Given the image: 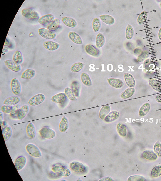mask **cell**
Masks as SVG:
<instances>
[{
	"label": "cell",
	"instance_id": "40",
	"mask_svg": "<svg viewBox=\"0 0 161 181\" xmlns=\"http://www.w3.org/2000/svg\"><path fill=\"white\" fill-rule=\"evenodd\" d=\"M148 14L146 11H144L142 12L138 17L137 22L139 25L143 24L147 18Z\"/></svg>",
	"mask_w": 161,
	"mask_h": 181
},
{
	"label": "cell",
	"instance_id": "47",
	"mask_svg": "<svg viewBox=\"0 0 161 181\" xmlns=\"http://www.w3.org/2000/svg\"><path fill=\"white\" fill-rule=\"evenodd\" d=\"M128 181H145L146 178L141 176L134 175L129 177L128 179Z\"/></svg>",
	"mask_w": 161,
	"mask_h": 181
},
{
	"label": "cell",
	"instance_id": "39",
	"mask_svg": "<svg viewBox=\"0 0 161 181\" xmlns=\"http://www.w3.org/2000/svg\"><path fill=\"white\" fill-rule=\"evenodd\" d=\"M65 92L66 95L72 101H76L77 99L71 89L69 87L66 88L65 89Z\"/></svg>",
	"mask_w": 161,
	"mask_h": 181
},
{
	"label": "cell",
	"instance_id": "50",
	"mask_svg": "<svg viewBox=\"0 0 161 181\" xmlns=\"http://www.w3.org/2000/svg\"><path fill=\"white\" fill-rule=\"evenodd\" d=\"M1 122V126L2 129V131L3 130V129L7 126V124L5 121H3Z\"/></svg>",
	"mask_w": 161,
	"mask_h": 181
},
{
	"label": "cell",
	"instance_id": "18",
	"mask_svg": "<svg viewBox=\"0 0 161 181\" xmlns=\"http://www.w3.org/2000/svg\"><path fill=\"white\" fill-rule=\"evenodd\" d=\"M30 108L27 105H24L20 108L17 115L18 119L20 120L23 119L28 114Z\"/></svg>",
	"mask_w": 161,
	"mask_h": 181
},
{
	"label": "cell",
	"instance_id": "31",
	"mask_svg": "<svg viewBox=\"0 0 161 181\" xmlns=\"http://www.w3.org/2000/svg\"><path fill=\"white\" fill-rule=\"evenodd\" d=\"M81 81L83 84L88 87L92 85V82L89 75L86 73H82L81 75Z\"/></svg>",
	"mask_w": 161,
	"mask_h": 181
},
{
	"label": "cell",
	"instance_id": "48",
	"mask_svg": "<svg viewBox=\"0 0 161 181\" xmlns=\"http://www.w3.org/2000/svg\"><path fill=\"white\" fill-rule=\"evenodd\" d=\"M12 108L13 106H12L4 105L2 107L1 110L5 114H9L11 113Z\"/></svg>",
	"mask_w": 161,
	"mask_h": 181
},
{
	"label": "cell",
	"instance_id": "54",
	"mask_svg": "<svg viewBox=\"0 0 161 181\" xmlns=\"http://www.w3.org/2000/svg\"><path fill=\"white\" fill-rule=\"evenodd\" d=\"M158 36L160 41H161V28L159 29L158 33Z\"/></svg>",
	"mask_w": 161,
	"mask_h": 181
},
{
	"label": "cell",
	"instance_id": "1",
	"mask_svg": "<svg viewBox=\"0 0 161 181\" xmlns=\"http://www.w3.org/2000/svg\"><path fill=\"white\" fill-rule=\"evenodd\" d=\"M52 170L58 176L67 177L71 174L70 170L64 166H57L52 168Z\"/></svg>",
	"mask_w": 161,
	"mask_h": 181
},
{
	"label": "cell",
	"instance_id": "44",
	"mask_svg": "<svg viewBox=\"0 0 161 181\" xmlns=\"http://www.w3.org/2000/svg\"><path fill=\"white\" fill-rule=\"evenodd\" d=\"M92 28L95 32H96L99 30L101 27L100 20L98 18H96L92 22Z\"/></svg>",
	"mask_w": 161,
	"mask_h": 181
},
{
	"label": "cell",
	"instance_id": "37",
	"mask_svg": "<svg viewBox=\"0 0 161 181\" xmlns=\"http://www.w3.org/2000/svg\"><path fill=\"white\" fill-rule=\"evenodd\" d=\"M13 60L19 64L22 63L23 61V57L20 51L17 50L15 52L13 56Z\"/></svg>",
	"mask_w": 161,
	"mask_h": 181
},
{
	"label": "cell",
	"instance_id": "7",
	"mask_svg": "<svg viewBox=\"0 0 161 181\" xmlns=\"http://www.w3.org/2000/svg\"><path fill=\"white\" fill-rule=\"evenodd\" d=\"M45 97L44 94H39L31 98L28 103L31 106H36L41 104L45 100Z\"/></svg>",
	"mask_w": 161,
	"mask_h": 181
},
{
	"label": "cell",
	"instance_id": "16",
	"mask_svg": "<svg viewBox=\"0 0 161 181\" xmlns=\"http://www.w3.org/2000/svg\"><path fill=\"white\" fill-rule=\"evenodd\" d=\"M27 133L28 137L31 139L35 138L36 135L35 127L31 122L29 123L27 127Z\"/></svg>",
	"mask_w": 161,
	"mask_h": 181
},
{
	"label": "cell",
	"instance_id": "29",
	"mask_svg": "<svg viewBox=\"0 0 161 181\" xmlns=\"http://www.w3.org/2000/svg\"><path fill=\"white\" fill-rule=\"evenodd\" d=\"M61 23L60 20L58 19H55L52 23L47 25V28L50 31H55L60 27Z\"/></svg>",
	"mask_w": 161,
	"mask_h": 181
},
{
	"label": "cell",
	"instance_id": "21",
	"mask_svg": "<svg viewBox=\"0 0 161 181\" xmlns=\"http://www.w3.org/2000/svg\"><path fill=\"white\" fill-rule=\"evenodd\" d=\"M43 45L45 49L51 51L56 50L58 49L59 46L57 43L51 41L45 42Z\"/></svg>",
	"mask_w": 161,
	"mask_h": 181
},
{
	"label": "cell",
	"instance_id": "20",
	"mask_svg": "<svg viewBox=\"0 0 161 181\" xmlns=\"http://www.w3.org/2000/svg\"><path fill=\"white\" fill-rule=\"evenodd\" d=\"M69 39L75 44L82 45L83 44L82 39L78 34L74 32H71L68 35Z\"/></svg>",
	"mask_w": 161,
	"mask_h": 181
},
{
	"label": "cell",
	"instance_id": "14",
	"mask_svg": "<svg viewBox=\"0 0 161 181\" xmlns=\"http://www.w3.org/2000/svg\"><path fill=\"white\" fill-rule=\"evenodd\" d=\"M86 52L90 55L93 57H98L100 54L99 50L94 46L91 45H87L85 47Z\"/></svg>",
	"mask_w": 161,
	"mask_h": 181
},
{
	"label": "cell",
	"instance_id": "23",
	"mask_svg": "<svg viewBox=\"0 0 161 181\" xmlns=\"http://www.w3.org/2000/svg\"><path fill=\"white\" fill-rule=\"evenodd\" d=\"M20 98L18 96H12L5 99L3 103L5 105L14 106L18 104L20 101Z\"/></svg>",
	"mask_w": 161,
	"mask_h": 181
},
{
	"label": "cell",
	"instance_id": "9",
	"mask_svg": "<svg viewBox=\"0 0 161 181\" xmlns=\"http://www.w3.org/2000/svg\"><path fill=\"white\" fill-rule=\"evenodd\" d=\"M27 159L23 156H20L15 159L14 162V165L18 171L22 169L26 165Z\"/></svg>",
	"mask_w": 161,
	"mask_h": 181
},
{
	"label": "cell",
	"instance_id": "17",
	"mask_svg": "<svg viewBox=\"0 0 161 181\" xmlns=\"http://www.w3.org/2000/svg\"><path fill=\"white\" fill-rule=\"evenodd\" d=\"M119 116L120 113L116 111H112L105 118V122L107 123L112 122L117 119Z\"/></svg>",
	"mask_w": 161,
	"mask_h": 181
},
{
	"label": "cell",
	"instance_id": "22",
	"mask_svg": "<svg viewBox=\"0 0 161 181\" xmlns=\"http://www.w3.org/2000/svg\"><path fill=\"white\" fill-rule=\"evenodd\" d=\"M36 73L35 71L33 69H28L22 73L21 78L25 79H31L35 76Z\"/></svg>",
	"mask_w": 161,
	"mask_h": 181
},
{
	"label": "cell",
	"instance_id": "45",
	"mask_svg": "<svg viewBox=\"0 0 161 181\" xmlns=\"http://www.w3.org/2000/svg\"><path fill=\"white\" fill-rule=\"evenodd\" d=\"M20 108V105L18 103L13 106L12 110L10 113L11 116L13 118L17 116L18 112Z\"/></svg>",
	"mask_w": 161,
	"mask_h": 181
},
{
	"label": "cell",
	"instance_id": "28",
	"mask_svg": "<svg viewBox=\"0 0 161 181\" xmlns=\"http://www.w3.org/2000/svg\"><path fill=\"white\" fill-rule=\"evenodd\" d=\"M111 110V107L109 105L105 106L102 107L99 112V117L101 119H104L109 113Z\"/></svg>",
	"mask_w": 161,
	"mask_h": 181
},
{
	"label": "cell",
	"instance_id": "26",
	"mask_svg": "<svg viewBox=\"0 0 161 181\" xmlns=\"http://www.w3.org/2000/svg\"><path fill=\"white\" fill-rule=\"evenodd\" d=\"M151 108V105L149 102L144 103L140 107L139 112V116L143 117L146 115L149 112Z\"/></svg>",
	"mask_w": 161,
	"mask_h": 181
},
{
	"label": "cell",
	"instance_id": "36",
	"mask_svg": "<svg viewBox=\"0 0 161 181\" xmlns=\"http://www.w3.org/2000/svg\"><path fill=\"white\" fill-rule=\"evenodd\" d=\"M78 82L73 81L71 83V88L76 97H79L80 94V86Z\"/></svg>",
	"mask_w": 161,
	"mask_h": 181
},
{
	"label": "cell",
	"instance_id": "33",
	"mask_svg": "<svg viewBox=\"0 0 161 181\" xmlns=\"http://www.w3.org/2000/svg\"><path fill=\"white\" fill-rule=\"evenodd\" d=\"M2 131L5 141H8L10 139L12 135V128L7 126Z\"/></svg>",
	"mask_w": 161,
	"mask_h": 181
},
{
	"label": "cell",
	"instance_id": "46",
	"mask_svg": "<svg viewBox=\"0 0 161 181\" xmlns=\"http://www.w3.org/2000/svg\"><path fill=\"white\" fill-rule=\"evenodd\" d=\"M154 150L158 156L161 157V144L159 141H157L154 145Z\"/></svg>",
	"mask_w": 161,
	"mask_h": 181
},
{
	"label": "cell",
	"instance_id": "52",
	"mask_svg": "<svg viewBox=\"0 0 161 181\" xmlns=\"http://www.w3.org/2000/svg\"><path fill=\"white\" fill-rule=\"evenodd\" d=\"M99 180L100 181H112V180H113L111 178L109 177H106L104 178L101 179L100 180Z\"/></svg>",
	"mask_w": 161,
	"mask_h": 181
},
{
	"label": "cell",
	"instance_id": "53",
	"mask_svg": "<svg viewBox=\"0 0 161 181\" xmlns=\"http://www.w3.org/2000/svg\"><path fill=\"white\" fill-rule=\"evenodd\" d=\"M4 115L2 112H0V122L3 121Z\"/></svg>",
	"mask_w": 161,
	"mask_h": 181
},
{
	"label": "cell",
	"instance_id": "43",
	"mask_svg": "<svg viewBox=\"0 0 161 181\" xmlns=\"http://www.w3.org/2000/svg\"><path fill=\"white\" fill-rule=\"evenodd\" d=\"M149 55V52L147 50L143 51L141 53L138 55L137 60L138 62H141L148 58Z\"/></svg>",
	"mask_w": 161,
	"mask_h": 181
},
{
	"label": "cell",
	"instance_id": "5",
	"mask_svg": "<svg viewBox=\"0 0 161 181\" xmlns=\"http://www.w3.org/2000/svg\"><path fill=\"white\" fill-rule=\"evenodd\" d=\"M11 87L12 93L16 96H18L21 92L22 88L20 82L19 80L16 78L11 81Z\"/></svg>",
	"mask_w": 161,
	"mask_h": 181
},
{
	"label": "cell",
	"instance_id": "10",
	"mask_svg": "<svg viewBox=\"0 0 161 181\" xmlns=\"http://www.w3.org/2000/svg\"><path fill=\"white\" fill-rule=\"evenodd\" d=\"M55 19V17L52 14H48L42 16L39 19L38 22L43 25H47Z\"/></svg>",
	"mask_w": 161,
	"mask_h": 181
},
{
	"label": "cell",
	"instance_id": "34",
	"mask_svg": "<svg viewBox=\"0 0 161 181\" xmlns=\"http://www.w3.org/2000/svg\"><path fill=\"white\" fill-rule=\"evenodd\" d=\"M149 83L151 87L156 91L161 90V83L157 80L153 79H149Z\"/></svg>",
	"mask_w": 161,
	"mask_h": 181
},
{
	"label": "cell",
	"instance_id": "15",
	"mask_svg": "<svg viewBox=\"0 0 161 181\" xmlns=\"http://www.w3.org/2000/svg\"><path fill=\"white\" fill-rule=\"evenodd\" d=\"M67 99L66 94L62 92L55 95L51 99V100L55 103H60L65 102Z\"/></svg>",
	"mask_w": 161,
	"mask_h": 181
},
{
	"label": "cell",
	"instance_id": "42",
	"mask_svg": "<svg viewBox=\"0 0 161 181\" xmlns=\"http://www.w3.org/2000/svg\"><path fill=\"white\" fill-rule=\"evenodd\" d=\"M84 66L81 62L75 63L73 65L71 68V70L73 72H78L80 71Z\"/></svg>",
	"mask_w": 161,
	"mask_h": 181
},
{
	"label": "cell",
	"instance_id": "4",
	"mask_svg": "<svg viewBox=\"0 0 161 181\" xmlns=\"http://www.w3.org/2000/svg\"><path fill=\"white\" fill-rule=\"evenodd\" d=\"M39 133L42 137L48 139H52L56 136L55 132L53 129L48 127L42 128Z\"/></svg>",
	"mask_w": 161,
	"mask_h": 181
},
{
	"label": "cell",
	"instance_id": "38",
	"mask_svg": "<svg viewBox=\"0 0 161 181\" xmlns=\"http://www.w3.org/2000/svg\"><path fill=\"white\" fill-rule=\"evenodd\" d=\"M125 35L126 38L129 40L131 39L134 35V30L133 27L129 24L127 26L126 29Z\"/></svg>",
	"mask_w": 161,
	"mask_h": 181
},
{
	"label": "cell",
	"instance_id": "35",
	"mask_svg": "<svg viewBox=\"0 0 161 181\" xmlns=\"http://www.w3.org/2000/svg\"><path fill=\"white\" fill-rule=\"evenodd\" d=\"M105 39L104 35L101 33H99L96 38V44L97 47L100 48L105 44Z\"/></svg>",
	"mask_w": 161,
	"mask_h": 181
},
{
	"label": "cell",
	"instance_id": "41",
	"mask_svg": "<svg viewBox=\"0 0 161 181\" xmlns=\"http://www.w3.org/2000/svg\"><path fill=\"white\" fill-rule=\"evenodd\" d=\"M152 177L156 178L161 175V166H158L152 169L151 173Z\"/></svg>",
	"mask_w": 161,
	"mask_h": 181
},
{
	"label": "cell",
	"instance_id": "25",
	"mask_svg": "<svg viewBox=\"0 0 161 181\" xmlns=\"http://www.w3.org/2000/svg\"><path fill=\"white\" fill-rule=\"evenodd\" d=\"M69 122L67 118L64 116L62 119L59 125V130L62 132H64L68 129Z\"/></svg>",
	"mask_w": 161,
	"mask_h": 181
},
{
	"label": "cell",
	"instance_id": "51",
	"mask_svg": "<svg viewBox=\"0 0 161 181\" xmlns=\"http://www.w3.org/2000/svg\"><path fill=\"white\" fill-rule=\"evenodd\" d=\"M155 99L158 102L161 103V94L158 95L156 96Z\"/></svg>",
	"mask_w": 161,
	"mask_h": 181
},
{
	"label": "cell",
	"instance_id": "19",
	"mask_svg": "<svg viewBox=\"0 0 161 181\" xmlns=\"http://www.w3.org/2000/svg\"><path fill=\"white\" fill-rule=\"evenodd\" d=\"M62 21L66 26L71 28H74L77 26V22L74 19L70 17H63Z\"/></svg>",
	"mask_w": 161,
	"mask_h": 181
},
{
	"label": "cell",
	"instance_id": "13",
	"mask_svg": "<svg viewBox=\"0 0 161 181\" xmlns=\"http://www.w3.org/2000/svg\"><path fill=\"white\" fill-rule=\"evenodd\" d=\"M141 156L143 158L150 161H155L158 158L157 154L153 151L151 150L144 151L141 154Z\"/></svg>",
	"mask_w": 161,
	"mask_h": 181
},
{
	"label": "cell",
	"instance_id": "11",
	"mask_svg": "<svg viewBox=\"0 0 161 181\" xmlns=\"http://www.w3.org/2000/svg\"><path fill=\"white\" fill-rule=\"evenodd\" d=\"M109 84L112 87L116 89H121L123 87V82L120 79L116 78H108L107 79Z\"/></svg>",
	"mask_w": 161,
	"mask_h": 181
},
{
	"label": "cell",
	"instance_id": "32",
	"mask_svg": "<svg viewBox=\"0 0 161 181\" xmlns=\"http://www.w3.org/2000/svg\"><path fill=\"white\" fill-rule=\"evenodd\" d=\"M117 130L122 137H125L127 135V129L126 126L122 123H118L116 126Z\"/></svg>",
	"mask_w": 161,
	"mask_h": 181
},
{
	"label": "cell",
	"instance_id": "49",
	"mask_svg": "<svg viewBox=\"0 0 161 181\" xmlns=\"http://www.w3.org/2000/svg\"><path fill=\"white\" fill-rule=\"evenodd\" d=\"M143 51L142 49L139 48H137L135 49L133 52L134 54L136 55H139Z\"/></svg>",
	"mask_w": 161,
	"mask_h": 181
},
{
	"label": "cell",
	"instance_id": "2",
	"mask_svg": "<svg viewBox=\"0 0 161 181\" xmlns=\"http://www.w3.org/2000/svg\"><path fill=\"white\" fill-rule=\"evenodd\" d=\"M22 15L26 18L31 20L38 19L39 16L38 13L34 10L30 8H25L22 11Z\"/></svg>",
	"mask_w": 161,
	"mask_h": 181
},
{
	"label": "cell",
	"instance_id": "3",
	"mask_svg": "<svg viewBox=\"0 0 161 181\" xmlns=\"http://www.w3.org/2000/svg\"><path fill=\"white\" fill-rule=\"evenodd\" d=\"M26 148L27 152L31 156L35 158H39L41 156L40 150L36 145L29 143L27 145Z\"/></svg>",
	"mask_w": 161,
	"mask_h": 181
},
{
	"label": "cell",
	"instance_id": "6",
	"mask_svg": "<svg viewBox=\"0 0 161 181\" xmlns=\"http://www.w3.org/2000/svg\"><path fill=\"white\" fill-rule=\"evenodd\" d=\"M38 32L41 36L47 39H54L56 37V33L53 31L45 28L39 29Z\"/></svg>",
	"mask_w": 161,
	"mask_h": 181
},
{
	"label": "cell",
	"instance_id": "55",
	"mask_svg": "<svg viewBox=\"0 0 161 181\" xmlns=\"http://www.w3.org/2000/svg\"><path fill=\"white\" fill-rule=\"evenodd\" d=\"M159 6L161 7V1L159 3Z\"/></svg>",
	"mask_w": 161,
	"mask_h": 181
},
{
	"label": "cell",
	"instance_id": "27",
	"mask_svg": "<svg viewBox=\"0 0 161 181\" xmlns=\"http://www.w3.org/2000/svg\"><path fill=\"white\" fill-rule=\"evenodd\" d=\"M135 92V89L134 88L129 87L122 92L120 96L122 99H128L133 96Z\"/></svg>",
	"mask_w": 161,
	"mask_h": 181
},
{
	"label": "cell",
	"instance_id": "8",
	"mask_svg": "<svg viewBox=\"0 0 161 181\" xmlns=\"http://www.w3.org/2000/svg\"><path fill=\"white\" fill-rule=\"evenodd\" d=\"M4 63L7 67L12 71L19 72L21 70L22 68L20 64L15 63L12 60H5Z\"/></svg>",
	"mask_w": 161,
	"mask_h": 181
},
{
	"label": "cell",
	"instance_id": "30",
	"mask_svg": "<svg viewBox=\"0 0 161 181\" xmlns=\"http://www.w3.org/2000/svg\"><path fill=\"white\" fill-rule=\"evenodd\" d=\"M100 20L105 23L112 25L115 22V19L112 16L108 15H103L99 16Z\"/></svg>",
	"mask_w": 161,
	"mask_h": 181
},
{
	"label": "cell",
	"instance_id": "24",
	"mask_svg": "<svg viewBox=\"0 0 161 181\" xmlns=\"http://www.w3.org/2000/svg\"><path fill=\"white\" fill-rule=\"evenodd\" d=\"M124 79L125 82L129 87H134L136 82L133 76L130 74L125 73L124 74Z\"/></svg>",
	"mask_w": 161,
	"mask_h": 181
},
{
	"label": "cell",
	"instance_id": "12",
	"mask_svg": "<svg viewBox=\"0 0 161 181\" xmlns=\"http://www.w3.org/2000/svg\"><path fill=\"white\" fill-rule=\"evenodd\" d=\"M70 166L72 170L76 172H82L86 169L85 166L82 163L77 161L71 162Z\"/></svg>",
	"mask_w": 161,
	"mask_h": 181
}]
</instances>
